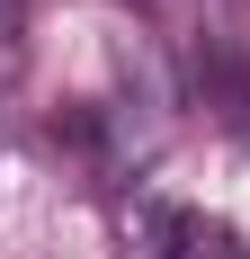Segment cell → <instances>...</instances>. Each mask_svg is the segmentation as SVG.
<instances>
[{
    "instance_id": "obj_1",
    "label": "cell",
    "mask_w": 250,
    "mask_h": 259,
    "mask_svg": "<svg viewBox=\"0 0 250 259\" xmlns=\"http://www.w3.org/2000/svg\"><path fill=\"white\" fill-rule=\"evenodd\" d=\"M125 259H250V241L224 214L170 206V197H134L125 206Z\"/></svg>"
}]
</instances>
